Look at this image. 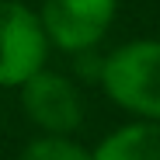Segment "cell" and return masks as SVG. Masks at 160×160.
Instances as JSON below:
<instances>
[{"instance_id":"obj_5","label":"cell","mask_w":160,"mask_h":160,"mask_svg":"<svg viewBox=\"0 0 160 160\" xmlns=\"http://www.w3.org/2000/svg\"><path fill=\"white\" fill-rule=\"evenodd\" d=\"M91 160H160V122H132L104 136Z\"/></svg>"},{"instance_id":"obj_4","label":"cell","mask_w":160,"mask_h":160,"mask_svg":"<svg viewBox=\"0 0 160 160\" xmlns=\"http://www.w3.org/2000/svg\"><path fill=\"white\" fill-rule=\"evenodd\" d=\"M21 104L45 136H73L84 122V101L73 80L52 70H38L21 84Z\"/></svg>"},{"instance_id":"obj_2","label":"cell","mask_w":160,"mask_h":160,"mask_svg":"<svg viewBox=\"0 0 160 160\" xmlns=\"http://www.w3.org/2000/svg\"><path fill=\"white\" fill-rule=\"evenodd\" d=\"M49 42L38 14L18 0H0V87H21L45 70Z\"/></svg>"},{"instance_id":"obj_1","label":"cell","mask_w":160,"mask_h":160,"mask_svg":"<svg viewBox=\"0 0 160 160\" xmlns=\"http://www.w3.org/2000/svg\"><path fill=\"white\" fill-rule=\"evenodd\" d=\"M101 87L118 108L160 122V38H139L101 59Z\"/></svg>"},{"instance_id":"obj_3","label":"cell","mask_w":160,"mask_h":160,"mask_svg":"<svg viewBox=\"0 0 160 160\" xmlns=\"http://www.w3.org/2000/svg\"><path fill=\"white\" fill-rule=\"evenodd\" d=\"M115 7L118 0H42L38 24L49 45L80 56L104 38L115 21Z\"/></svg>"},{"instance_id":"obj_6","label":"cell","mask_w":160,"mask_h":160,"mask_svg":"<svg viewBox=\"0 0 160 160\" xmlns=\"http://www.w3.org/2000/svg\"><path fill=\"white\" fill-rule=\"evenodd\" d=\"M21 160H91V150L73 136H38L21 150Z\"/></svg>"}]
</instances>
